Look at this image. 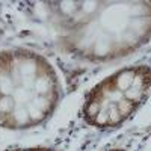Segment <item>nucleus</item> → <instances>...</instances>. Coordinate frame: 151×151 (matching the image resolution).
Instances as JSON below:
<instances>
[{"instance_id": "obj_2", "label": "nucleus", "mask_w": 151, "mask_h": 151, "mask_svg": "<svg viewBox=\"0 0 151 151\" xmlns=\"http://www.w3.org/2000/svg\"><path fill=\"white\" fill-rule=\"evenodd\" d=\"M59 98L58 74L44 56L26 48L0 52V127H35L52 115Z\"/></svg>"}, {"instance_id": "obj_4", "label": "nucleus", "mask_w": 151, "mask_h": 151, "mask_svg": "<svg viewBox=\"0 0 151 151\" xmlns=\"http://www.w3.org/2000/svg\"><path fill=\"white\" fill-rule=\"evenodd\" d=\"M12 151H55L52 148H21V150H12Z\"/></svg>"}, {"instance_id": "obj_3", "label": "nucleus", "mask_w": 151, "mask_h": 151, "mask_svg": "<svg viewBox=\"0 0 151 151\" xmlns=\"http://www.w3.org/2000/svg\"><path fill=\"white\" fill-rule=\"evenodd\" d=\"M150 89L151 68H122L89 91L82 107L83 119L97 129H115L139 109Z\"/></svg>"}, {"instance_id": "obj_1", "label": "nucleus", "mask_w": 151, "mask_h": 151, "mask_svg": "<svg viewBox=\"0 0 151 151\" xmlns=\"http://www.w3.org/2000/svg\"><path fill=\"white\" fill-rule=\"evenodd\" d=\"M60 40L88 60L127 56L151 36V2L55 3Z\"/></svg>"}, {"instance_id": "obj_5", "label": "nucleus", "mask_w": 151, "mask_h": 151, "mask_svg": "<svg viewBox=\"0 0 151 151\" xmlns=\"http://www.w3.org/2000/svg\"><path fill=\"white\" fill-rule=\"evenodd\" d=\"M107 151H124V150H107Z\"/></svg>"}]
</instances>
